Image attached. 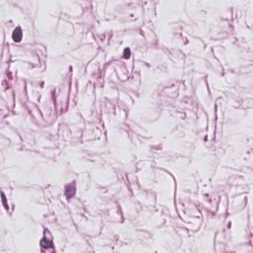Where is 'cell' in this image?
I'll return each instance as SVG.
<instances>
[{
    "mask_svg": "<svg viewBox=\"0 0 253 253\" xmlns=\"http://www.w3.org/2000/svg\"><path fill=\"white\" fill-rule=\"evenodd\" d=\"M22 36H23V33H22V30L21 28H16L14 30V32H13V40H14L15 42H20L22 40Z\"/></svg>",
    "mask_w": 253,
    "mask_h": 253,
    "instance_id": "6da1fadb",
    "label": "cell"
},
{
    "mask_svg": "<svg viewBox=\"0 0 253 253\" xmlns=\"http://www.w3.org/2000/svg\"><path fill=\"white\" fill-rule=\"evenodd\" d=\"M130 55H131V50H130V49H126V50H125V52H124V56H125V57H129Z\"/></svg>",
    "mask_w": 253,
    "mask_h": 253,
    "instance_id": "3957f363",
    "label": "cell"
},
{
    "mask_svg": "<svg viewBox=\"0 0 253 253\" xmlns=\"http://www.w3.org/2000/svg\"><path fill=\"white\" fill-rule=\"evenodd\" d=\"M74 193H75V184L72 183V185H71V184L67 185L66 190H65L66 197L68 198V199H69V198H71V197H73Z\"/></svg>",
    "mask_w": 253,
    "mask_h": 253,
    "instance_id": "7a4b0ae2",
    "label": "cell"
}]
</instances>
